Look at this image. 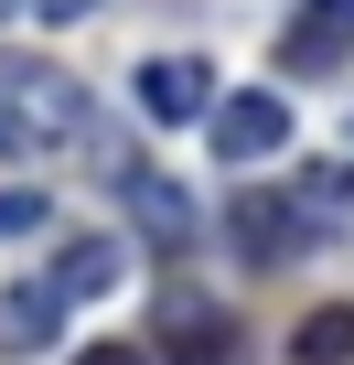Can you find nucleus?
<instances>
[{
	"mask_svg": "<svg viewBox=\"0 0 354 365\" xmlns=\"http://www.w3.org/2000/svg\"><path fill=\"white\" fill-rule=\"evenodd\" d=\"M43 215H54V205H43V194H33V182H11V194H0V237H33V226H43Z\"/></svg>",
	"mask_w": 354,
	"mask_h": 365,
	"instance_id": "12",
	"label": "nucleus"
},
{
	"mask_svg": "<svg viewBox=\"0 0 354 365\" xmlns=\"http://www.w3.org/2000/svg\"><path fill=\"white\" fill-rule=\"evenodd\" d=\"M43 279H54L65 301H97V290L118 279V237H76V247H65V258H54Z\"/></svg>",
	"mask_w": 354,
	"mask_h": 365,
	"instance_id": "9",
	"label": "nucleus"
},
{
	"mask_svg": "<svg viewBox=\"0 0 354 365\" xmlns=\"http://www.w3.org/2000/svg\"><path fill=\"white\" fill-rule=\"evenodd\" d=\"M161 354H172V365H236V322H226L204 290H172V301H161Z\"/></svg>",
	"mask_w": 354,
	"mask_h": 365,
	"instance_id": "3",
	"label": "nucleus"
},
{
	"mask_svg": "<svg viewBox=\"0 0 354 365\" xmlns=\"http://www.w3.org/2000/svg\"><path fill=\"white\" fill-rule=\"evenodd\" d=\"M33 11H43V22H86V11H97V0H33Z\"/></svg>",
	"mask_w": 354,
	"mask_h": 365,
	"instance_id": "14",
	"label": "nucleus"
},
{
	"mask_svg": "<svg viewBox=\"0 0 354 365\" xmlns=\"http://www.w3.org/2000/svg\"><path fill=\"white\" fill-rule=\"evenodd\" d=\"M290 365H354V312H343V301H333V312H301Z\"/></svg>",
	"mask_w": 354,
	"mask_h": 365,
	"instance_id": "11",
	"label": "nucleus"
},
{
	"mask_svg": "<svg viewBox=\"0 0 354 365\" xmlns=\"http://www.w3.org/2000/svg\"><path fill=\"white\" fill-rule=\"evenodd\" d=\"M140 118L150 129H183V118H215V76L194 65V54H161V65H140Z\"/></svg>",
	"mask_w": 354,
	"mask_h": 365,
	"instance_id": "2",
	"label": "nucleus"
},
{
	"mask_svg": "<svg viewBox=\"0 0 354 365\" xmlns=\"http://www.w3.org/2000/svg\"><path fill=\"white\" fill-rule=\"evenodd\" d=\"M86 129V86L65 65H33V54H0V161H33V150H65Z\"/></svg>",
	"mask_w": 354,
	"mask_h": 365,
	"instance_id": "1",
	"label": "nucleus"
},
{
	"mask_svg": "<svg viewBox=\"0 0 354 365\" xmlns=\"http://www.w3.org/2000/svg\"><path fill=\"white\" fill-rule=\"evenodd\" d=\"M76 365H150V354H140V344H86Z\"/></svg>",
	"mask_w": 354,
	"mask_h": 365,
	"instance_id": "13",
	"label": "nucleus"
},
{
	"mask_svg": "<svg viewBox=\"0 0 354 365\" xmlns=\"http://www.w3.org/2000/svg\"><path fill=\"white\" fill-rule=\"evenodd\" d=\"M343 54H354V22L333 11V0H311V11L279 33V65L290 76H343Z\"/></svg>",
	"mask_w": 354,
	"mask_h": 365,
	"instance_id": "6",
	"label": "nucleus"
},
{
	"mask_svg": "<svg viewBox=\"0 0 354 365\" xmlns=\"http://www.w3.org/2000/svg\"><path fill=\"white\" fill-rule=\"evenodd\" d=\"M226 226H236V247H247L258 269H279V258L311 237V215H301L290 194H226Z\"/></svg>",
	"mask_w": 354,
	"mask_h": 365,
	"instance_id": "5",
	"label": "nucleus"
},
{
	"mask_svg": "<svg viewBox=\"0 0 354 365\" xmlns=\"http://www.w3.org/2000/svg\"><path fill=\"white\" fill-rule=\"evenodd\" d=\"M0 11H11V0H0Z\"/></svg>",
	"mask_w": 354,
	"mask_h": 365,
	"instance_id": "16",
	"label": "nucleus"
},
{
	"mask_svg": "<svg viewBox=\"0 0 354 365\" xmlns=\"http://www.w3.org/2000/svg\"><path fill=\"white\" fill-rule=\"evenodd\" d=\"M301 215H311V237H333L343 215H354V161H322V172H301V194H290Z\"/></svg>",
	"mask_w": 354,
	"mask_h": 365,
	"instance_id": "10",
	"label": "nucleus"
},
{
	"mask_svg": "<svg viewBox=\"0 0 354 365\" xmlns=\"http://www.w3.org/2000/svg\"><path fill=\"white\" fill-rule=\"evenodd\" d=\"M65 312H76V301H65L54 279H11V290H0V344L33 354V344H54V333H65Z\"/></svg>",
	"mask_w": 354,
	"mask_h": 365,
	"instance_id": "7",
	"label": "nucleus"
},
{
	"mask_svg": "<svg viewBox=\"0 0 354 365\" xmlns=\"http://www.w3.org/2000/svg\"><path fill=\"white\" fill-rule=\"evenodd\" d=\"M129 205H140V237H150V247H194V205H183V182L129 172Z\"/></svg>",
	"mask_w": 354,
	"mask_h": 365,
	"instance_id": "8",
	"label": "nucleus"
},
{
	"mask_svg": "<svg viewBox=\"0 0 354 365\" xmlns=\"http://www.w3.org/2000/svg\"><path fill=\"white\" fill-rule=\"evenodd\" d=\"M204 129H215V150H226V161H269V150L290 140V108H279L269 86H236V97H226Z\"/></svg>",
	"mask_w": 354,
	"mask_h": 365,
	"instance_id": "4",
	"label": "nucleus"
},
{
	"mask_svg": "<svg viewBox=\"0 0 354 365\" xmlns=\"http://www.w3.org/2000/svg\"><path fill=\"white\" fill-rule=\"evenodd\" d=\"M333 11H343V22H354V0H333Z\"/></svg>",
	"mask_w": 354,
	"mask_h": 365,
	"instance_id": "15",
	"label": "nucleus"
}]
</instances>
